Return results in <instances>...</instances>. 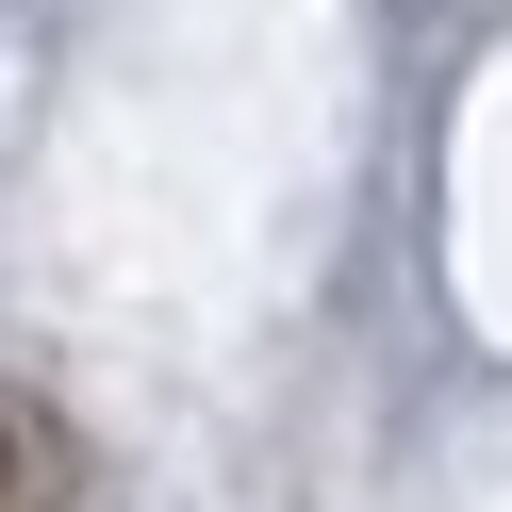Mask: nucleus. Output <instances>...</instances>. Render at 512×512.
<instances>
[{
  "label": "nucleus",
  "instance_id": "f257e3e1",
  "mask_svg": "<svg viewBox=\"0 0 512 512\" xmlns=\"http://www.w3.org/2000/svg\"><path fill=\"white\" fill-rule=\"evenodd\" d=\"M67 496H83V446H67V413L0 380V512H67Z\"/></svg>",
  "mask_w": 512,
  "mask_h": 512
}]
</instances>
